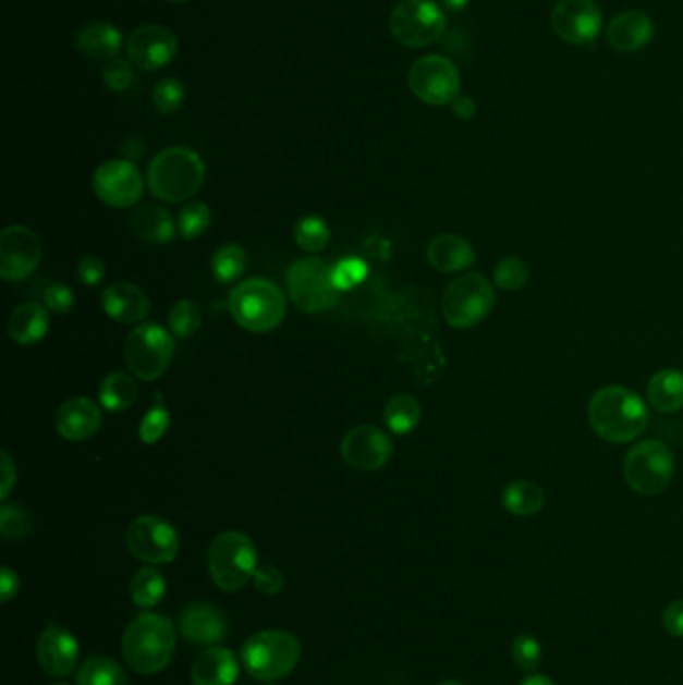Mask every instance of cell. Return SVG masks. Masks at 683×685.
<instances>
[{
	"label": "cell",
	"mask_w": 683,
	"mask_h": 685,
	"mask_svg": "<svg viewBox=\"0 0 683 685\" xmlns=\"http://www.w3.org/2000/svg\"><path fill=\"white\" fill-rule=\"evenodd\" d=\"M587 419L596 436L608 443H630L644 436L649 413L646 401L632 389L609 386L597 389L589 399Z\"/></svg>",
	"instance_id": "cell-1"
},
{
	"label": "cell",
	"mask_w": 683,
	"mask_h": 685,
	"mask_svg": "<svg viewBox=\"0 0 683 685\" xmlns=\"http://www.w3.org/2000/svg\"><path fill=\"white\" fill-rule=\"evenodd\" d=\"M174 646L173 622L159 613H143L124 629V660L145 675L162 672L173 658Z\"/></svg>",
	"instance_id": "cell-2"
},
{
	"label": "cell",
	"mask_w": 683,
	"mask_h": 685,
	"mask_svg": "<svg viewBox=\"0 0 683 685\" xmlns=\"http://www.w3.org/2000/svg\"><path fill=\"white\" fill-rule=\"evenodd\" d=\"M147 183L157 199L167 203L193 199L205 183V162L193 149L169 147L150 161Z\"/></svg>",
	"instance_id": "cell-3"
},
{
	"label": "cell",
	"mask_w": 683,
	"mask_h": 685,
	"mask_svg": "<svg viewBox=\"0 0 683 685\" xmlns=\"http://www.w3.org/2000/svg\"><path fill=\"white\" fill-rule=\"evenodd\" d=\"M229 311L251 333H269L285 321L286 299L271 281L247 279L231 291Z\"/></svg>",
	"instance_id": "cell-4"
},
{
	"label": "cell",
	"mask_w": 683,
	"mask_h": 685,
	"mask_svg": "<svg viewBox=\"0 0 683 685\" xmlns=\"http://www.w3.org/2000/svg\"><path fill=\"white\" fill-rule=\"evenodd\" d=\"M301 660L297 637L281 629L259 632L248 637L241 649V663L245 672L259 682H275L286 677Z\"/></svg>",
	"instance_id": "cell-5"
},
{
	"label": "cell",
	"mask_w": 683,
	"mask_h": 685,
	"mask_svg": "<svg viewBox=\"0 0 683 685\" xmlns=\"http://www.w3.org/2000/svg\"><path fill=\"white\" fill-rule=\"evenodd\" d=\"M207 567L215 586L223 591H239L259 567L255 543L241 531H223L209 546Z\"/></svg>",
	"instance_id": "cell-6"
},
{
	"label": "cell",
	"mask_w": 683,
	"mask_h": 685,
	"mask_svg": "<svg viewBox=\"0 0 683 685\" xmlns=\"http://www.w3.org/2000/svg\"><path fill=\"white\" fill-rule=\"evenodd\" d=\"M286 289L298 311L309 315L329 311L341 293L333 281V267L317 257L297 259L289 267Z\"/></svg>",
	"instance_id": "cell-7"
},
{
	"label": "cell",
	"mask_w": 683,
	"mask_h": 685,
	"mask_svg": "<svg viewBox=\"0 0 683 685\" xmlns=\"http://www.w3.org/2000/svg\"><path fill=\"white\" fill-rule=\"evenodd\" d=\"M496 307V289L481 273L461 274L449 283L441 313L453 329H472Z\"/></svg>",
	"instance_id": "cell-8"
},
{
	"label": "cell",
	"mask_w": 683,
	"mask_h": 685,
	"mask_svg": "<svg viewBox=\"0 0 683 685\" xmlns=\"http://www.w3.org/2000/svg\"><path fill=\"white\" fill-rule=\"evenodd\" d=\"M675 472L671 449L658 439H646L627 451L623 475L627 486L639 496H659L670 487Z\"/></svg>",
	"instance_id": "cell-9"
},
{
	"label": "cell",
	"mask_w": 683,
	"mask_h": 685,
	"mask_svg": "<svg viewBox=\"0 0 683 685\" xmlns=\"http://www.w3.org/2000/svg\"><path fill=\"white\" fill-rule=\"evenodd\" d=\"M173 333L157 323L138 325L124 343L126 367L141 381L161 379L173 362Z\"/></svg>",
	"instance_id": "cell-10"
},
{
	"label": "cell",
	"mask_w": 683,
	"mask_h": 685,
	"mask_svg": "<svg viewBox=\"0 0 683 685\" xmlns=\"http://www.w3.org/2000/svg\"><path fill=\"white\" fill-rule=\"evenodd\" d=\"M446 13L434 0H403L389 19L391 35L407 49H423L443 37Z\"/></svg>",
	"instance_id": "cell-11"
},
{
	"label": "cell",
	"mask_w": 683,
	"mask_h": 685,
	"mask_svg": "<svg viewBox=\"0 0 683 685\" xmlns=\"http://www.w3.org/2000/svg\"><path fill=\"white\" fill-rule=\"evenodd\" d=\"M410 88L425 105H451L461 95L460 69L448 57L427 54L411 66Z\"/></svg>",
	"instance_id": "cell-12"
},
{
	"label": "cell",
	"mask_w": 683,
	"mask_h": 685,
	"mask_svg": "<svg viewBox=\"0 0 683 685\" xmlns=\"http://www.w3.org/2000/svg\"><path fill=\"white\" fill-rule=\"evenodd\" d=\"M126 548L141 561L153 565L171 563L179 555V534L157 515H141L126 529Z\"/></svg>",
	"instance_id": "cell-13"
},
{
	"label": "cell",
	"mask_w": 683,
	"mask_h": 685,
	"mask_svg": "<svg viewBox=\"0 0 683 685\" xmlns=\"http://www.w3.org/2000/svg\"><path fill=\"white\" fill-rule=\"evenodd\" d=\"M93 191L105 205L114 209H129L135 207L143 197L145 181L133 162L111 159L102 162L95 171Z\"/></svg>",
	"instance_id": "cell-14"
},
{
	"label": "cell",
	"mask_w": 683,
	"mask_h": 685,
	"mask_svg": "<svg viewBox=\"0 0 683 685\" xmlns=\"http://www.w3.org/2000/svg\"><path fill=\"white\" fill-rule=\"evenodd\" d=\"M40 259L42 245L33 229L11 224L0 233V277L4 281H25L37 271Z\"/></svg>",
	"instance_id": "cell-15"
},
{
	"label": "cell",
	"mask_w": 683,
	"mask_h": 685,
	"mask_svg": "<svg viewBox=\"0 0 683 685\" xmlns=\"http://www.w3.org/2000/svg\"><path fill=\"white\" fill-rule=\"evenodd\" d=\"M603 14L596 0H558L551 11V28L561 40L585 47L596 40Z\"/></svg>",
	"instance_id": "cell-16"
},
{
	"label": "cell",
	"mask_w": 683,
	"mask_h": 685,
	"mask_svg": "<svg viewBox=\"0 0 683 685\" xmlns=\"http://www.w3.org/2000/svg\"><path fill=\"white\" fill-rule=\"evenodd\" d=\"M393 455V441L383 429L357 425L341 441V457L349 467L369 474L386 467Z\"/></svg>",
	"instance_id": "cell-17"
},
{
	"label": "cell",
	"mask_w": 683,
	"mask_h": 685,
	"mask_svg": "<svg viewBox=\"0 0 683 685\" xmlns=\"http://www.w3.org/2000/svg\"><path fill=\"white\" fill-rule=\"evenodd\" d=\"M124 49L137 69L159 71L176 57L179 40L167 26L145 25L129 35Z\"/></svg>",
	"instance_id": "cell-18"
},
{
	"label": "cell",
	"mask_w": 683,
	"mask_h": 685,
	"mask_svg": "<svg viewBox=\"0 0 683 685\" xmlns=\"http://www.w3.org/2000/svg\"><path fill=\"white\" fill-rule=\"evenodd\" d=\"M78 653L81 649L73 634H69L59 625H50L38 637V663L52 677H64L75 672Z\"/></svg>",
	"instance_id": "cell-19"
},
{
	"label": "cell",
	"mask_w": 683,
	"mask_h": 685,
	"mask_svg": "<svg viewBox=\"0 0 683 685\" xmlns=\"http://www.w3.org/2000/svg\"><path fill=\"white\" fill-rule=\"evenodd\" d=\"M102 424L100 407L88 397H73L64 401L54 415V425L66 441H87L95 436Z\"/></svg>",
	"instance_id": "cell-20"
},
{
	"label": "cell",
	"mask_w": 683,
	"mask_h": 685,
	"mask_svg": "<svg viewBox=\"0 0 683 685\" xmlns=\"http://www.w3.org/2000/svg\"><path fill=\"white\" fill-rule=\"evenodd\" d=\"M181 634L193 646H215L227 636V620L211 603H191L181 613Z\"/></svg>",
	"instance_id": "cell-21"
},
{
	"label": "cell",
	"mask_w": 683,
	"mask_h": 685,
	"mask_svg": "<svg viewBox=\"0 0 683 685\" xmlns=\"http://www.w3.org/2000/svg\"><path fill=\"white\" fill-rule=\"evenodd\" d=\"M102 309L117 323H138L150 313V301L143 289L117 281L102 293Z\"/></svg>",
	"instance_id": "cell-22"
},
{
	"label": "cell",
	"mask_w": 683,
	"mask_h": 685,
	"mask_svg": "<svg viewBox=\"0 0 683 685\" xmlns=\"http://www.w3.org/2000/svg\"><path fill=\"white\" fill-rule=\"evenodd\" d=\"M654 21L642 11H623L611 19L606 37L609 47L618 52H637L654 38Z\"/></svg>",
	"instance_id": "cell-23"
},
{
	"label": "cell",
	"mask_w": 683,
	"mask_h": 685,
	"mask_svg": "<svg viewBox=\"0 0 683 685\" xmlns=\"http://www.w3.org/2000/svg\"><path fill=\"white\" fill-rule=\"evenodd\" d=\"M239 677V661L231 649L209 648L203 651L191 670L193 685H233Z\"/></svg>",
	"instance_id": "cell-24"
},
{
	"label": "cell",
	"mask_w": 683,
	"mask_h": 685,
	"mask_svg": "<svg viewBox=\"0 0 683 685\" xmlns=\"http://www.w3.org/2000/svg\"><path fill=\"white\" fill-rule=\"evenodd\" d=\"M131 231L137 235L141 241L150 243V245H162V243H171L176 231L173 215L167 211L161 205L147 203L141 205L135 211L131 212Z\"/></svg>",
	"instance_id": "cell-25"
},
{
	"label": "cell",
	"mask_w": 683,
	"mask_h": 685,
	"mask_svg": "<svg viewBox=\"0 0 683 685\" xmlns=\"http://www.w3.org/2000/svg\"><path fill=\"white\" fill-rule=\"evenodd\" d=\"M427 261L441 273H460L472 267L475 261V250L472 243L460 235L443 233L429 243Z\"/></svg>",
	"instance_id": "cell-26"
},
{
	"label": "cell",
	"mask_w": 683,
	"mask_h": 685,
	"mask_svg": "<svg viewBox=\"0 0 683 685\" xmlns=\"http://www.w3.org/2000/svg\"><path fill=\"white\" fill-rule=\"evenodd\" d=\"M78 50L97 63H109L123 49V35L109 23H90L76 37Z\"/></svg>",
	"instance_id": "cell-27"
},
{
	"label": "cell",
	"mask_w": 683,
	"mask_h": 685,
	"mask_svg": "<svg viewBox=\"0 0 683 685\" xmlns=\"http://www.w3.org/2000/svg\"><path fill=\"white\" fill-rule=\"evenodd\" d=\"M49 313L40 303H25L14 309L9 321V335L19 345H35L49 331Z\"/></svg>",
	"instance_id": "cell-28"
},
{
	"label": "cell",
	"mask_w": 683,
	"mask_h": 685,
	"mask_svg": "<svg viewBox=\"0 0 683 685\" xmlns=\"http://www.w3.org/2000/svg\"><path fill=\"white\" fill-rule=\"evenodd\" d=\"M647 403L659 413H678L683 409V371L661 369L651 375L647 383Z\"/></svg>",
	"instance_id": "cell-29"
},
{
	"label": "cell",
	"mask_w": 683,
	"mask_h": 685,
	"mask_svg": "<svg viewBox=\"0 0 683 685\" xmlns=\"http://www.w3.org/2000/svg\"><path fill=\"white\" fill-rule=\"evenodd\" d=\"M501 505L510 511L511 515L517 517H532L544 510L546 505V493L544 489L529 481V479H517L503 487L501 491Z\"/></svg>",
	"instance_id": "cell-30"
},
{
	"label": "cell",
	"mask_w": 683,
	"mask_h": 685,
	"mask_svg": "<svg viewBox=\"0 0 683 685\" xmlns=\"http://www.w3.org/2000/svg\"><path fill=\"white\" fill-rule=\"evenodd\" d=\"M138 387L135 375L114 371L109 374L100 383V405L112 413H123L131 409L137 401Z\"/></svg>",
	"instance_id": "cell-31"
},
{
	"label": "cell",
	"mask_w": 683,
	"mask_h": 685,
	"mask_svg": "<svg viewBox=\"0 0 683 685\" xmlns=\"http://www.w3.org/2000/svg\"><path fill=\"white\" fill-rule=\"evenodd\" d=\"M383 419L395 436H407L422 421V405L410 393H399L387 401Z\"/></svg>",
	"instance_id": "cell-32"
},
{
	"label": "cell",
	"mask_w": 683,
	"mask_h": 685,
	"mask_svg": "<svg viewBox=\"0 0 683 685\" xmlns=\"http://www.w3.org/2000/svg\"><path fill=\"white\" fill-rule=\"evenodd\" d=\"M76 685H129L123 668L105 656H95L81 665Z\"/></svg>",
	"instance_id": "cell-33"
},
{
	"label": "cell",
	"mask_w": 683,
	"mask_h": 685,
	"mask_svg": "<svg viewBox=\"0 0 683 685\" xmlns=\"http://www.w3.org/2000/svg\"><path fill=\"white\" fill-rule=\"evenodd\" d=\"M164 589L167 584L161 572L155 567H143L131 582V598L141 610H150L164 598Z\"/></svg>",
	"instance_id": "cell-34"
},
{
	"label": "cell",
	"mask_w": 683,
	"mask_h": 685,
	"mask_svg": "<svg viewBox=\"0 0 683 685\" xmlns=\"http://www.w3.org/2000/svg\"><path fill=\"white\" fill-rule=\"evenodd\" d=\"M247 269V253L235 243H227L212 255L211 271L221 285L236 281Z\"/></svg>",
	"instance_id": "cell-35"
},
{
	"label": "cell",
	"mask_w": 683,
	"mask_h": 685,
	"mask_svg": "<svg viewBox=\"0 0 683 685\" xmlns=\"http://www.w3.org/2000/svg\"><path fill=\"white\" fill-rule=\"evenodd\" d=\"M293 237L301 249L307 253H319L329 245L331 231H329V224L325 223V219L317 215H309V217L298 219Z\"/></svg>",
	"instance_id": "cell-36"
},
{
	"label": "cell",
	"mask_w": 683,
	"mask_h": 685,
	"mask_svg": "<svg viewBox=\"0 0 683 685\" xmlns=\"http://www.w3.org/2000/svg\"><path fill=\"white\" fill-rule=\"evenodd\" d=\"M211 227V209L203 200H191L176 217V231L186 241L200 237Z\"/></svg>",
	"instance_id": "cell-37"
},
{
	"label": "cell",
	"mask_w": 683,
	"mask_h": 685,
	"mask_svg": "<svg viewBox=\"0 0 683 685\" xmlns=\"http://www.w3.org/2000/svg\"><path fill=\"white\" fill-rule=\"evenodd\" d=\"M200 323H203V313L195 301H179L169 311L171 333L179 339H188V337L195 335L199 331Z\"/></svg>",
	"instance_id": "cell-38"
},
{
	"label": "cell",
	"mask_w": 683,
	"mask_h": 685,
	"mask_svg": "<svg viewBox=\"0 0 683 685\" xmlns=\"http://www.w3.org/2000/svg\"><path fill=\"white\" fill-rule=\"evenodd\" d=\"M493 281L499 289L515 293L527 285L529 281V267L520 257H508L497 262L493 271Z\"/></svg>",
	"instance_id": "cell-39"
},
{
	"label": "cell",
	"mask_w": 683,
	"mask_h": 685,
	"mask_svg": "<svg viewBox=\"0 0 683 685\" xmlns=\"http://www.w3.org/2000/svg\"><path fill=\"white\" fill-rule=\"evenodd\" d=\"M183 100H185V85L179 78L169 76V78H162L155 85L153 102H155V109L161 114L179 111Z\"/></svg>",
	"instance_id": "cell-40"
},
{
	"label": "cell",
	"mask_w": 683,
	"mask_h": 685,
	"mask_svg": "<svg viewBox=\"0 0 683 685\" xmlns=\"http://www.w3.org/2000/svg\"><path fill=\"white\" fill-rule=\"evenodd\" d=\"M33 519L21 505H4L0 510V534L7 539H19L31 534Z\"/></svg>",
	"instance_id": "cell-41"
},
{
	"label": "cell",
	"mask_w": 683,
	"mask_h": 685,
	"mask_svg": "<svg viewBox=\"0 0 683 685\" xmlns=\"http://www.w3.org/2000/svg\"><path fill=\"white\" fill-rule=\"evenodd\" d=\"M511 653L515 665L523 672H535L541 665V644L529 634H522L513 639Z\"/></svg>",
	"instance_id": "cell-42"
},
{
	"label": "cell",
	"mask_w": 683,
	"mask_h": 685,
	"mask_svg": "<svg viewBox=\"0 0 683 685\" xmlns=\"http://www.w3.org/2000/svg\"><path fill=\"white\" fill-rule=\"evenodd\" d=\"M171 425V415L162 407V405H155L141 421L138 427V437L145 445H155L157 441H161L167 429Z\"/></svg>",
	"instance_id": "cell-43"
},
{
	"label": "cell",
	"mask_w": 683,
	"mask_h": 685,
	"mask_svg": "<svg viewBox=\"0 0 683 685\" xmlns=\"http://www.w3.org/2000/svg\"><path fill=\"white\" fill-rule=\"evenodd\" d=\"M367 273H369L367 262L357 259V257H347V259H341L333 267V281H336L339 291H349V289L361 285Z\"/></svg>",
	"instance_id": "cell-44"
},
{
	"label": "cell",
	"mask_w": 683,
	"mask_h": 685,
	"mask_svg": "<svg viewBox=\"0 0 683 685\" xmlns=\"http://www.w3.org/2000/svg\"><path fill=\"white\" fill-rule=\"evenodd\" d=\"M102 78L105 85L114 90V93H123L124 88L133 83V69L124 59H112L109 63H105L102 69Z\"/></svg>",
	"instance_id": "cell-45"
},
{
	"label": "cell",
	"mask_w": 683,
	"mask_h": 685,
	"mask_svg": "<svg viewBox=\"0 0 683 685\" xmlns=\"http://www.w3.org/2000/svg\"><path fill=\"white\" fill-rule=\"evenodd\" d=\"M255 587L263 596H279L285 589V575L273 565H261L253 575Z\"/></svg>",
	"instance_id": "cell-46"
},
{
	"label": "cell",
	"mask_w": 683,
	"mask_h": 685,
	"mask_svg": "<svg viewBox=\"0 0 683 685\" xmlns=\"http://www.w3.org/2000/svg\"><path fill=\"white\" fill-rule=\"evenodd\" d=\"M42 301H45V307L49 311L62 315V313H69L73 309L75 295H73L71 289L62 285V283H50L47 291H45V295H42Z\"/></svg>",
	"instance_id": "cell-47"
},
{
	"label": "cell",
	"mask_w": 683,
	"mask_h": 685,
	"mask_svg": "<svg viewBox=\"0 0 683 685\" xmlns=\"http://www.w3.org/2000/svg\"><path fill=\"white\" fill-rule=\"evenodd\" d=\"M76 273H78L81 281H83L85 285L95 288V285H99L100 281L105 279L107 267H105V262L100 261L99 257H85V259H81V262H78Z\"/></svg>",
	"instance_id": "cell-48"
},
{
	"label": "cell",
	"mask_w": 683,
	"mask_h": 685,
	"mask_svg": "<svg viewBox=\"0 0 683 685\" xmlns=\"http://www.w3.org/2000/svg\"><path fill=\"white\" fill-rule=\"evenodd\" d=\"M663 629L673 637H683V599L671 601L661 613Z\"/></svg>",
	"instance_id": "cell-49"
},
{
	"label": "cell",
	"mask_w": 683,
	"mask_h": 685,
	"mask_svg": "<svg viewBox=\"0 0 683 685\" xmlns=\"http://www.w3.org/2000/svg\"><path fill=\"white\" fill-rule=\"evenodd\" d=\"M2 467H0V474H2V484H0V499L9 498V493L13 491L14 484H16V465H14L13 457L2 451Z\"/></svg>",
	"instance_id": "cell-50"
},
{
	"label": "cell",
	"mask_w": 683,
	"mask_h": 685,
	"mask_svg": "<svg viewBox=\"0 0 683 685\" xmlns=\"http://www.w3.org/2000/svg\"><path fill=\"white\" fill-rule=\"evenodd\" d=\"M16 594H19V577L11 567H2V572H0V598L4 603H9Z\"/></svg>",
	"instance_id": "cell-51"
},
{
	"label": "cell",
	"mask_w": 683,
	"mask_h": 685,
	"mask_svg": "<svg viewBox=\"0 0 683 685\" xmlns=\"http://www.w3.org/2000/svg\"><path fill=\"white\" fill-rule=\"evenodd\" d=\"M451 109L455 112V117H460L463 121H469L475 117V112H477V105H475V100L472 97H467V95H460L458 99L451 102Z\"/></svg>",
	"instance_id": "cell-52"
},
{
	"label": "cell",
	"mask_w": 683,
	"mask_h": 685,
	"mask_svg": "<svg viewBox=\"0 0 683 685\" xmlns=\"http://www.w3.org/2000/svg\"><path fill=\"white\" fill-rule=\"evenodd\" d=\"M520 685H558L551 677H547L544 673H532V675H527L525 680H523Z\"/></svg>",
	"instance_id": "cell-53"
},
{
	"label": "cell",
	"mask_w": 683,
	"mask_h": 685,
	"mask_svg": "<svg viewBox=\"0 0 683 685\" xmlns=\"http://www.w3.org/2000/svg\"><path fill=\"white\" fill-rule=\"evenodd\" d=\"M439 4H441L446 11L458 13V11H463V9L469 4V0H439Z\"/></svg>",
	"instance_id": "cell-54"
},
{
	"label": "cell",
	"mask_w": 683,
	"mask_h": 685,
	"mask_svg": "<svg viewBox=\"0 0 683 685\" xmlns=\"http://www.w3.org/2000/svg\"><path fill=\"white\" fill-rule=\"evenodd\" d=\"M439 685H465L461 684V682H455V680H449V682H441Z\"/></svg>",
	"instance_id": "cell-55"
},
{
	"label": "cell",
	"mask_w": 683,
	"mask_h": 685,
	"mask_svg": "<svg viewBox=\"0 0 683 685\" xmlns=\"http://www.w3.org/2000/svg\"><path fill=\"white\" fill-rule=\"evenodd\" d=\"M171 2H185V0H171Z\"/></svg>",
	"instance_id": "cell-56"
},
{
	"label": "cell",
	"mask_w": 683,
	"mask_h": 685,
	"mask_svg": "<svg viewBox=\"0 0 683 685\" xmlns=\"http://www.w3.org/2000/svg\"><path fill=\"white\" fill-rule=\"evenodd\" d=\"M54 685H69V684H54Z\"/></svg>",
	"instance_id": "cell-57"
}]
</instances>
